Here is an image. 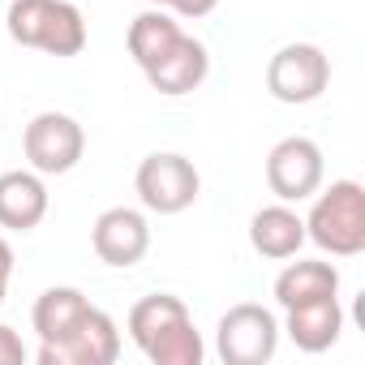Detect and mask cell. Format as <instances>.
I'll return each mask as SVG.
<instances>
[{
	"instance_id": "obj_1",
	"label": "cell",
	"mask_w": 365,
	"mask_h": 365,
	"mask_svg": "<svg viewBox=\"0 0 365 365\" xmlns=\"http://www.w3.org/2000/svg\"><path fill=\"white\" fill-rule=\"evenodd\" d=\"M305 241L331 258L365 254V185L361 180H331V190L314 194L305 215Z\"/></svg>"
},
{
	"instance_id": "obj_2",
	"label": "cell",
	"mask_w": 365,
	"mask_h": 365,
	"mask_svg": "<svg viewBox=\"0 0 365 365\" xmlns=\"http://www.w3.org/2000/svg\"><path fill=\"white\" fill-rule=\"evenodd\" d=\"M5 26L14 43L61 56V61L86 48V18L73 0H14Z\"/></svg>"
},
{
	"instance_id": "obj_3",
	"label": "cell",
	"mask_w": 365,
	"mask_h": 365,
	"mask_svg": "<svg viewBox=\"0 0 365 365\" xmlns=\"http://www.w3.org/2000/svg\"><path fill=\"white\" fill-rule=\"evenodd\" d=\"M133 190H138V198L150 215H180L198 202L202 176H198L194 159L176 155V150H155L138 163Z\"/></svg>"
},
{
	"instance_id": "obj_4",
	"label": "cell",
	"mask_w": 365,
	"mask_h": 365,
	"mask_svg": "<svg viewBox=\"0 0 365 365\" xmlns=\"http://www.w3.org/2000/svg\"><path fill=\"white\" fill-rule=\"evenodd\" d=\"M275 348H279V318L258 301L232 305L215 327V352L224 356V365H267Z\"/></svg>"
},
{
	"instance_id": "obj_5",
	"label": "cell",
	"mask_w": 365,
	"mask_h": 365,
	"mask_svg": "<svg viewBox=\"0 0 365 365\" xmlns=\"http://www.w3.org/2000/svg\"><path fill=\"white\" fill-rule=\"evenodd\" d=\"M331 86V61L318 43H288L267 61V91L279 103H314Z\"/></svg>"
},
{
	"instance_id": "obj_6",
	"label": "cell",
	"mask_w": 365,
	"mask_h": 365,
	"mask_svg": "<svg viewBox=\"0 0 365 365\" xmlns=\"http://www.w3.org/2000/svg\"><path fill=\"white\" fill-rule=\"evenodd\" d=\"M322 176H327V163H322V146L314 138H279L267 155V185L279 202H305L322 190Z\"/></svg>"
},
{
	"instance_id": "obj_7",
	"label": "cell",
	"mask_w": 365,
	"mask_h": 365,
	"mask_svg": "<svg viewBox=\"0 0 365 365\" xmlns=\"http://www.w3.org/2000/svg\"><path fill=\"white\" fill-rule=\"evenodd\" d=\"M22 150L39 176H65L82 163L86 133L69 112H39L22 133Z\"/></svg>"
},
{
	"instance_id": "obj_8",
	"label": "cell",
	"mask_w": 365,
	"mask_h": 365,
	"mask_svg": "<svg viewBox=\"0 0 365 365\" xmlns=\"http://www.w3.org/2000/svg\"><path fill=\"white\" fill-rule=\"evenodd\" d=\"M120 356V327L108 309L91 305L65 344H39V365H112Z\"/></svg>"
},
{
	"instance_id": "obj_9",
	"label": "cell",
	"mask_w": 365,
	"mask_h": 365,
	"mask_svg": "<svg viewBox=\"0 0 365 365\" xmlns=\"http://www.w3.org/2000/svg\"><path fill=\"white\" fill-rule=\"evenodd\" d=\"M91 245H95L99 262H108L116 271H129L150 250V224L133 207H108L91 228Z\"/></svg>"
},
{
	"instance_id": "obj_10",
	"label": "cell",
	"mask_w": 365,
	"mask_h": 365,
	"mask_svg": "<svg viewBox=\"0 0 365 365\" xmlns=\"http://www.w3.org/2000/svg\"><path fill=\"white\" fill-rule=\"evenodd\" d=\"M142 73H146L150 91L176 99V95H190V91H198V86L207 82V73H211V52H207L202 39L180 35V39L172 43V52L159 56V61H155L150 69H142Z\"/></svg>"
},
{
	"instance_id": "obj_11",
	"label": "cell",
	"mask_w": 365,
	"mask_h": 365,
	"mask_svg": "<svg viewBox=\"0 0 365 365\" xmlns=\"http://www.w3.org/2000/svg\"><path fill=\"white\" fill-rule=\"evenodd\" d=\"M48 215V185L43 176L31 172H0V228L9 232H31Z\"/></svg>"
},
{
	"instance_id": "obj_12",
	"label": "cell",
	"mask_w": 365,
	"mask_h": 365,
	"mask_svg": "<svg viewBox=\"0 0 365 365\" xmlns=\"http://www.w3.org/2000/svg\"><path fill=\"white\" fill-rule=\"evenodd\" d=\"M279 331H288V339L301 352H327L339 339V331H344V305H339V297L292 305V309H284V327Z\"/></svg>"
},
{
	"instance_id": "obj_13",
	"label": "cell",
	"mask_w": 365,
	"mask_h": 365,
	"mask_svg": "<svg viewBox=\"0 0 365 365\" xmlns=\"http://www.w3.org/2000/svg\"><path fill=\"white\" fill-rule=\"evenodd\" d=\"M250 245L262 258H271V262L297 258V250L305 245V220L288 202H271V207L254 211V220H250Z\"/></svg>"
},
{
	"instance_id": "obj_14",
	"label": "cell",
	"mask_w": 365,
	"mask_h": 365,
	"mask_svg": "<svg viewBox=\"0 0 365 365\" xmlns=\"http://www.w3.org/2000/svg\"><path fill=\"white\" fill-rule=\"evenodd\" d=\"M322 297H339V271L322 258H297L275 275V301L279 309L305 305V301H322Z\"/></svg>"
},
{
	"instance_id": "obj_15",
	"label": "cell",
	"mask_w": 365,
	"mask_h": 365,
	"mask_svg": "<svg viewBox=\"0 0 365 365\" xmlns=\"http://www.w3.org/2000/svg\"><path fill=\"white\" fill-rule=\"evenodd\" d=\"M86 309H91V301H86L82 288H48L35 301V309H31V322H35L39 344H65L73 335V327L82 322Z\"/></svg>"
},
{
	"instance_id": "obj_16",
	"label": "cell",
	"mask_w": 365,
	"mask_h": 365,
	"mask_svg": "<svg viewBox=\"0 0 365 365\" xmlns=\"http://www.w3.org/2000/svg\"><path fill=\"white\" fill-rule=\"evenodd\" d=\"M185 35L180 31V22H176V14H168V9H146V14H138L133 22H129V35H125V43H129V56H133V65L138 69H150L159 56H168L172 52V43Z\"/></svg>"
},
{
	"instance_id": "obj_17",
	"label": "cell",
	"mask_w": 365,
	"mask_h": 365,
	"mask_svg": "<svg viewBox=\"0 0 365 365\" xmlns=\"http://www.w3.org/2000/svg\"><path fill=\"white\" fill-rule=\"evenodd\" d=\"M142 356H146V361H155V365H202L207 344H202V335H198L194 318H180V322L163 327V331L142 348Z\"/></svg>"
},
{
	"instance_id": "obj_18",
	"label": "cell",
	"mask_w": 365,
	"mask_h": 365,
	"mask_svg": "<svg viewBox=\"0 0 365 365\" xmlns=\"http://www.w3.org/2000/svg\"><path fill=\"white\" fill-rule=\"evenodd\" d=\"M180 318H190L185 301L172 297V292H150V297H142V301L129 309V339H133L138 348H146L163 327H172V322H180Z\"/></svg>"
},
{
	"instance_id": "obj_19",
	"label": "cell",
	"mask_w": 365,
	"mask_h": 365,
	"mask_svg": "<svg viewBox=\"0 0 365 365\" xmlns=\"http://www.w3.org/2000/svg\"><path fill=\"white\" fill-rule=\"evenodd\" d=\"M22 361H26V344H22V335H18L14 327L0 322V365H22Z\"/></svg>"
},
{
	"instance_id": "obj_20",
	"label": "cell",
	"mask_w": 365,
	"mask_h": 365,
	"mask_svg": "<svg viewBox=\"0 0 365 365\" xmlns=\"http://www.w3.org/2000/svg\"><path fill=\"white\" fill-rule=\"evenodd\" d=\"M215 5L220 0H163L159 9H168V14H176V18H207V14H215Z\"/></svg>"
},
{
	"instance_id": "obj_21",
	"label": "cell",
	"mask_w": 365,
	"mask_h": 365,
	"mask_svg": "<svg viewBox=\"0 0 365 365\" xmlns=\"http://www.w3.org/2000/svg\"><path fill=\"white\" fill-rule=\"evenodd\" d=\"M9 279H14V245L0 237V305H5V292H9Z\"/></svg>"
},
{
	"instance_id": "obj_22",
	"label": "cell",
	"mask_w": 365,
	"mask_h": 365,
	"mask_svg": "<svg viewBox=\"0 0 365 365\" xmlns=\"http://www.w3.org/2000/svg\"><path fill=\"white\" fill-rule=\"evenodd\" d=\"M150 5H163V0H150Z\"/></svg>"
}]
</instances>
